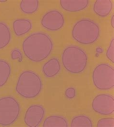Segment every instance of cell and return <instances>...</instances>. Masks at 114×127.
Returning <instances> with one entry per match:
<instances>
[{"mask_svg": "<svg viewBox=\"0 0 114 127\" xmlns=\"http://www.w3.org/2000/svg\"><path fill=\"white\" fill-rule=\"evenodd\" d=\"M68 123L66 118L59 116H51L44 120L43 127H68Z\"/></svg>", "mask_w": 114, "mask_h": 127, "instance_id": "14", "label": "cell"}, {"mask_svg": "<svg viewBox=\"0 0 114 127\" xmlns=\"http://www.w3.org/2000/svg\"><path fill=\"white\" fill-rule=\"evenodd\" d=\"M53 48L51 38L47 34L34 32L24 40L23 51L27 58L33 62H41L49 56Z\"/></svg>", "mask_w": 114, "mask_h": 127, "instance_id": "1", "label": "cell"}, {"mask_svg": "<svg viewBox=\"0 0 114 127\" xmlns=\"http://www.w3.org/2000/svg\"><path fill=\"white\" fill-rule=\"evenodd\" d=\"M72 127H92L91 120L87 116L80 115L74 117L71 123Z\"/></svg>", "mask_w": 114, "mask_h": 127, "instance_id": "18", "label": "cell"}, {"mask_svg": "<svg viewBox=\"0 0 114 127\" xmlns=\"http://www.w3.org/2000/svg\"><path fill=\"white\" fill-rule=\"evenodd\" d=\"M64 68L69 73H79L83 72L87 65L86 52L77 46H69L64 49L62 55Z\"/></svg>", "mask_w": 114, "mask_h": 127, "instance_id": "4", "label": "cell"}, {"mask_svg": "<svg viewBox=\"0 0 114 127\" xmlns=\"http://www.w3.org/2000/svg\"><path fill=\"white\" fill-rule=\"evenodd\" d=\"M38 0H22L20 4V7L23 13L25 14H32L39 8Z\"/></svg>", "mask_w": 114, "mask_h": 127, "instance_id": "17", "label": "cell"}, {"mask_svg": "<svg viewBox=\"0 0 114 127\" xmlns=\"http://www.w3.org/2000/svg\"><path fill=\"white\" fill-rule=\"evenodd\" d=\"M66 97L69 99H73L76 95V91L73 87H70L68 88L65 91Z\"/></svg>", "mask_w": 114, "mask_h": 127, "instance_id": "22", "label": "cell"}, {"mask_svg": "<svg viewBox=\"0 0 114 127\" xmlns=\"http://www.w3.org/2000/svg\"><path fill=\"white\" fill-rule=\"evenodd\" d=\"M11 33L8 25L0 22V49L9 45L11 40Z\"/></svg>", "mask_w": 114, "mask_h": 127, "instance_id": "15", "label": "cell"}, {"mask_svg": "<svg viewBox=\"0 0 114 127\" xmlns=\"http://www.w3.org/2000/svg\"><path fill=\"white\" fill-rule=\"evenodd\" d=\"M43 86V82L40 75L33 71L27 70L20 74L16 90L22 97L31 99L40 94Z\"/></svg>", "mask_w": 114, "mask_h": 127, "instance_id": "2", "label": "cell"}, {"mask_svg": "<svg viewBox=\"0 0 114 127\" xmlns=\"http://www.w3.org/2000/svg\"><path fill=\"white\" fill-rule=\"evenodd\" d=\"M100 33V28L98 24L89 19H82L78 21L72 30L73 38L84 45H89L96 42Z\"/></svg>", "mask_w": 114, "mask_h": 127, "instance_id": "3", "label": "cell"}, {"mask_svg": "<svg viewBox=\"0 0 114 127\" xmlns=\"http://www.w3.org/2000/svg\"><path fill=\"white\" fill-rule=\"evenodd\" d=\"M107 58L111 61L113 63H114V39L112 40L110 45L107 49L106 52Z\"/></svg>", "mask_w": 114, "mask_h": 127, "instance_id": "20", "label": "cell"}, {"mask_svg": "<svg viewBox=\"0 0 114 127\" xmlns=\"http://www.w3.org/2000/svg\"><path fill=\"white\" fill-rule=\"evenodd\" d=\"M92 78L94 85L98 90H110L114 86V68L108 64H100L94 68Z\"/></svg>", "mask_w": 114, "mask_h": 127, "instance_id": "6", "label": "cell"}, {"mask_svg": "<svg viewBox=\"0 0 114 127\" xmlns=\"http://www.w3.org/2000/svg\"><path fill=\"white\" fill-rule=\"evenodd\" d=\"M20 105L18 100L11 96L0 98V125L9 126L15 123L20 114Z\"/></svg>", "mask_w": 114, "mask_h": 127, "instance_id": "5", "label": "cell"}, {"mask_svg": "<svg viewBox=\"0 0 114 127\" xmlns=\"http://www.w3.org/2000/svg\"><path fill=\"white\" fill-rule=\"evenodd\" d=\"M45 116V109L43 106L40 104L30 105L27 109L24 121L29 127H39Z\"/></svg>", "mask_w": 114, "mask_h": 127, "instance_id": "9", "label": "cell"}, {"mask_svg": "<svg viewBox=\"0 0 114 127\" xmlns=\"http://www.w3.org/2000/svg\"><path fill=\"white\" fill-rule=\"evenodd\" d=\"M61 65L59 60L53 58L49 60L43 67V72L48 78L55 76L60 71Z\"/></svg>", "mask_w": 114, "mask_h": 127, "instance_id": "12", "label": "cell"}, {"mask_svg": "<svg viewBox=\"0 0 114 127\" xmlns=\"http://www.w3.org/2000/svg\"><path fill=\"white\" fill-rule=\"evenodd\" d=\"M113 3L110 0H97L93 5V11L98 16L105 18L112 11Z\"/></svg>", "mask_w": 114, "mask_h": 127, "instance_id": "11", "label": "cell"}, {"mask_svg": "<svg viewBox=\"0 0 114 127\" xmlns=\"http://www.w3.org/2000/svg\"><path fill=\"white\" fill-rule=\"evenodd\" d=\"M41 24L47 30L56 31L63 28L65 24V18L59 11L51 10L44 14L42 18Z\"/></svg>", "mask_w": 114, "mask_h": 127, "instance_id": "8", "label": "cell"}, {"mask_svg": "<svg viewBox=\"0 0 114 127\" xmlns=\"http://www.w3.org/2000/svg\"><path fill=\"white\" fill-rule=\"evenodd\" d=\"M11 58L13 60H18L19 62H21L23 60V56L21 52L18 49H14L11 52Z\"/></svg>", "mask_w": 114, "mask_h": 127, "instance_id": "21", "label": "cell"}, {"mask_svg": "<svg viewBox=\"0 0 114 127\" xmlns=\"http://www.w3.org/2000/svg\"><path fill=\"white\" fill-rule=\"evenodd\" d=\"M111 25L112 26V27L114 28V15H113L111 18Z\"/></svg>", "mask_w": 114, "mask_h": 127, "instance_id": "23", "label": "cell"}, {"mask_svg": "<svg viewBox=\"0 0 114 127\" xmlns=\"http://www.w3.org/2000/svg\"><path fill=\"white\" fill-rule=\"evenodd\" d=\"M91 106L92 109L100 115H110L114 113V98L106 94L98 95L92 100Z\"/></svg>", "mask_w": 114, "mask_h": 127, "instance_id": "7", "label": "cell"}, {"mask_svg": "<svg viewBox=\"0 0 114 127\" xmlns=\"http://www.w3.org/2000/svg\"><path fill=\"white\" fill-rule=\"evenodd\" d=\"M11 72L10 64L4 60L0 59V88L3 86L8 81Z\"/></svg>", "mask_w": 114, "mask_h": 127, "instance_id": "16", "label": "cell"}, {"mask_svg": "<svg viewBox=\"0 0 114 127\" xmlns=\"http://www.w3.org/2000/svg\"><path fill=\"white\" fill-rule=\"evenodd\" d=\"M60 5L63 10L75 12L86 9L89 4V0H61Z\"/></svg>", "mask_w": 114, "mask_h": 127, "instance_id": "10", "label": "cell"}, {"mask_svg": "<svg viewBox=\"0 0 114 127\" xmlns=\"http://www.w3.org/2000/svg\"><path fill=\"white\" fill-rule=\"evenodd\" d=\"M97 127H114V118H105L100 119L97 124Z\"/></svg>", "mask_w": 114, "mask_h": 127, "instance_id": "19", "label": "cell"}, {"mask_svg": "<svg viewBox=\"0 0 114 127\" xmlns=\"http://www.w3.org/2000/svg\"><path fill=\"white\" fill-rule=\"evenodd\" d=\"M6 1H7L6 0H0V2H6Z\"/></svg>", "mask_w": 114, "mask_h": 127, "instance_id": "24", "label": "cell"}, {"mask_svg": "<svg viewBox=\"0 0 114 127\" xmlns=\"http://www.w3.org/2000/svg\"><path fill=\"white\" fill-rule=\"evenodd\" d=\"M32 27L31 21L27 19H18L13 22L14 32L18 36H22L28 32Z\"/></svg>", "mask_w": 114, "mask_h": 127, "instance_id": "13", "label": "cell"}]
</instances>
